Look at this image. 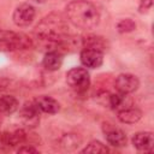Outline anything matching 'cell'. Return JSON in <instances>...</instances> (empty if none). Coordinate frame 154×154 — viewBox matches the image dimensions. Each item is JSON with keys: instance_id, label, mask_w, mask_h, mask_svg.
<instances>
[{"instance_id": "cell-23", "label": "cell", "mask_w": 154, "mask_h": 154, "mask_svg": "<svg viewBox=\"0 0 154 154\" xmlns=\"http://www.w3.org/2000/svg\"><path fill=\"white\" fill-rule=\"evenodd\" d=\"M31 1H34V2H37V4H43L46 0H31Z\"/></svg>"}, {"instance_id": "cell-10", "label": "cell", "mask_w": 154, "mask_h": 154, "mask_svg": "<svg viewBox=\"0 0 154 154\" xmlns=\"http://www.w3.org/2000/svg\"><path fill=\"white\" fill-rule=\"evenodd\" d=\"M131 142L137 150L150 153L154 147V136L150 131H140L132 136Z\"/></svg>"}, {"instance_id": "cell-5", "label": "cell", "mask_w": 154, "mask_h": 154, "mask_svg": "<svg viewBox=\"0 0 154 154\" xmlns=\"http://www.w3.org/2000/svg\"><path fill=\"white\" fill-rule=\"evenodd\" d=\"M40 114H41V111L38 109V107L34 101L25 102L19 109V117L23 124L29 129H34L38 125Z\"/></svg>"}, {"instance_id": "cell-6", "label": "cell", "mask_w": 154, "mask_h": 154, "mask_svg": "<svg viewBox=\"0 0 154 154\" xmlns=\"http://www.w3.org/2000/svg\"><path fill=\"white\" fill-rule=\"evenodd\" d=\"M35 14H36V11H35V7L30 4H22L19 6L16 7V10L13 11V14H12V19H13V23L19 26V28H25V26H29L34 18H35Z\"/></svg>"}, {"instance_id": "cell-9", "label": "cell", "mask_w": 154, "mask_h": 154, "mask_svg": "<svg viewBox=\"0 0 154 154\" xmlns=\"http://www.w3.org/2000/svg\"><path fill=\"white\" fill-rule=\"evenodd\" d=\"M81 63L83 64L84 67L88 69H97L102 65L103 63V53L94 49H88V48H82L81 54H79Z\"/></svg>"}, {"instance_id": "cell-13", "label": "cell", "mask_w": 154, "mask_h": 154, "mask_svg": "<svg viewBox=\"0 0 154 154\" xmlns=\"http://www.w3.org/2000/svg\"><path fill=\"white\" fill-rule=\"evenodd\" d=\"M107 103L109 105V107L112 109H114L116 112L126 108L129 106H132V100L130 99L129 94H124V93H114V94H109L108 95V101Z\"/></svg>"}, {"instance_id": "cell-24", "label": "cell", "mask_w": 154, "mask_h": 154, "mask_svg": "<svg viewBox=\"0 0 154 154\" xmlns=\"http://www.w3.org/2000/svg\"><path fill=\"white\" fill-rule=\"evenodd\" d=\"M1 122H2V120H1V117H0V125H1Z\"/></svg>"}, {"instance_id": "cell-18", "label": "cell", "mask_w": 154, "mask_h": 154, "mask_svg": "<svg viewBox=\"0 0 154 154\" xmlns=\"http://www.w3.org/2000/svg\"><path fill=\"white\" fill-rule=\"evenodd\" d=\"M109 149L106 144H103L102 142L100 141H90L82 150L81 153H93V154H101V153H108Z\"/></svg>"}, {"instance_id": "cell-11", "label": "cell", "mask_w": 154, "mask_h": 154, "mask_svg": "<svg viewBox=\"0 0 154 154\" xmlns=\"http://www.w3.org/2000/svg\"><path fill=\"white\" fill-rule=\"evenodd\" d=\"M34 102L36 103V106L38 107V109L41 112H43V113L55 114L60 109L59 102L55 99H53V97H51L48 95H41V96L36 97L34 100Z\"/></svg>"}, {"instance_id": "cell-15", "label": "cell", "mask_w": 154, "mask_h": 154, "mask_svg": "<svg viewBox=\"0 0 154 154\" xmlns=\"http://www.w3.org/2000/svg\"><path fill=\"white\" fill-rule=\"evenodd\" d=\"M63 65V55L57 51H48L46 52L42 59V66L47 71H58Z\"/></svg>"}, {"instance_id": "cell-22", "label": "cell", "mask_w": 154, "mask_h": 154, "mask_svg": "<svg viewBox=\"0 0 154 154\" xmlns=\"http://www.w3.org/2000/svg\"><path fill=\"white\" fill-rule=\"evenodd\" d=\"M6 85H7V81L6 79H0V90H2V89H5L6 88Z\"/></svg>"}, {"instance_id": "cell-4", "label": "cell", "mask_w": 154, "mask_h": 154, "mask_svg": "<svg viewBox=\"0 0 154 154\" xmlns=\"http://www.w3.org/2000/svg\"><path fill=\"white\" fill-rule=\"evenodd\" d=\"M66 83L76 93H84L90 85V75L84 67H73L66 73Z\"/></svg>"}, {"instance_id": "cell-3", "label": "cell", "mask_w": 154, "mask_h": 154, "mask_svg": "<svg viewBox=\"0 0 154 154\" xmlns=\"http://www.w3.org/2000/svg\"><path fill=\"white\" fill-rule=\"evenodd\" d=\"M32 46L34 42L28 35L0 28V51L4 52L25 51V49H30Z\"/></svg>"}, {"instance_id": "cell-2", "label": "cell", "mask_w": 154, "mask_h": 154, "mask_svg": "<svg viewBox=\"0 0 154 154\" xmlns=\"http://www.w3.org/2000/svg\"><path fill=\"white\" fill-rule=\"evenodd\" d=\"M67 20L76 28L89 30L97 26L100 13L95 5L87 0H72L65 8Z\"/></svg>"}, {"instance_id": "cell-14", "label": "cell", "mask_w": 154, "mask_h": 154, "mask_svg": "<svg viewBox=\"0 0 154 154\" xmlns=\"http://www.w3.org/2000/svg\"><path fill=\"white\" fill-rule=\"evenodd\" d=\"M117 117H118L119 122H122L124 124H135L142 118V111L132 105V106H129L126 108L118 111Z\"/></svg>"}, {"instance_id": "cell-20", "label": "cell", "mask_w": 154, "mask_h": 154, "mask_svg": "<svg viewBox=\"0 0 154 154\" xmlns=\"http://www.w3.org/2000/svg\"><path fill=\"white\" fill-rule=\"evenodd\" d=\"M18 153H32V154H37L38 153V149H36L32 144H22L18 149H17Z\"/></svg>"}, {"instance_id": "cell-21", "label": "cell", "mask_w": 154, "mask_h": 154, "mask_svg": "<svg viewBox=\"0 0 154 154\" xmlns=\"http://www.w3.org/2000/svg\"><path fill=\"white\" fill-rule=\"evenodd\" d=\"M152 5H153V1H152V0H141L140 6H138V12H140V13L147 12L148 10H150Z\"/></svg>"}, {"instance_id": "cell-17", "label": "cell", "mask_w": 154, "mask_h": 154, "mask_svg": "<svg viewBox=\"0 0 154 154\" xmlns=\"http://www.w3.org/2000/svg\"><path fill=\"white\" fill-rule=\"evenodd\" d=\"M59 143H60V147L64 150H66V152H73V150H76L81 146L82 138L77 134L69 132V134H65V135L61 136Z\"/></svg>"}, {"instance_id": "cell-7", "label": "cell", "mask_w": 154, "mask_h": 154, "mask_svg": "<svg viewBox=\"0 0 154 154\" xmlns=\"http://www.w3.org/2000/svg\"><path fill=\"white\" fill-rule=\"evenodd\" d=\"M102 131H103V135H105L107 143L111 144L112 147L120 148V147H124L126 144V141H128L126 135L124 134V131L122 129L117 128L116 125L109 124V123H105L102 125Z\"/></svg>"}, {"instance_id": "cell-8", "label": "cell", "mask_w": 154, "mask_h": 154, "mask_svg": "<svg viewBox=\"0 0 154 154\" xmlns=\"http://www.w3.org/2000/svg\"><path fill=\"white\" fill-rule=\"evenodd\" d=\"M116 88L118 91L124 94H131L136 91L140 87V81L135 75L131 73H120L116 78Z\"/></svg>"}, {"instance_id": "cell-16", "label": "cell", "mask_w": 154, "mask_h": 154, "mask_svg": "<svg viewBox=\"0 0 154 154\" xmlns=\"http://www.w3.org/2000/svg\"><path fill=\"white\" fill-rule=\"evenodd\" d=\"M19 108V102L13 95L0 96V114L10 116Z\"/></svg>"}, {"instance_id": "cell-19", "label": "cell", "mask_w": 154, "mask_h": 154, "mask_svg": "<svg viewBox=\"0 0 154 154\" xmlns=\"http://www.w3.org/2000/svg\"><path fill=\"white\" fill-rule=\"evenodd\" d=\"M136 29V23L131 19V18H125V19H122L118 22L117 24V30L118 32L120 34H128V32H131Z\"/></svg>"}, {"instance_id": "cell-1", "label": "cell", "mask_w": 154, "mask_h": 154, "mask_svg": "<svg viewBox=\"0 0 154 154\" xmlns=\"http://www.w3.org/2000/svg\"><path fill=\"white\" fill-rule=\"evenodd\" d=\"M35 38L48 51H57L60 42L69 36L67 20L60 13H49L36 25Z\"/></svg>"}, {"instance_id": "cell-12", "label": "cell", "mask_w": 154, "mask_h": 154, "mask_svg": "<svg viewBox=\"0 0 154 154\" xmlns=\"http://www.w3.org/2000/svg\"><path fill=\"white\" fill-rule=\"evenodd\" d=\"M81 46L82 48H88V49H94L99 52H105L108 47L107 41L102 36L97 35H87L81 40Z\"/></svg>"}]
</instances>
